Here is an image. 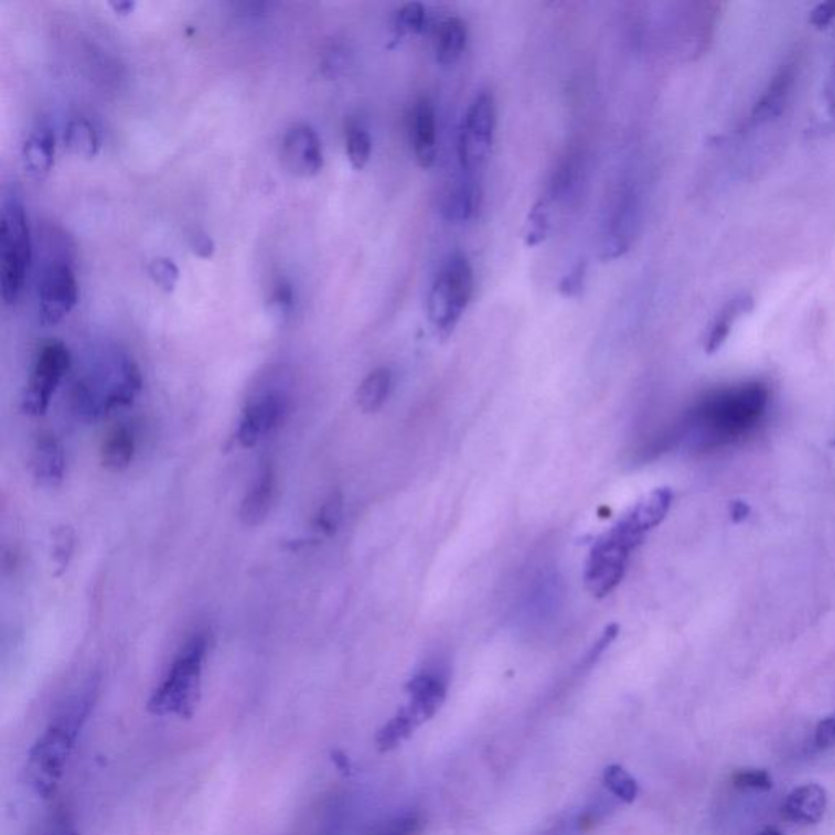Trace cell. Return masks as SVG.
<instances>
[{"mask_svg":"<svg viewBox=\"0 0 835 835\" xmlns=\"http://www.w3.org/2000/svg\"><path fill=\"white\" fill-rule=\"evenodd\" d=\"M95 688L97 685L90 684L81 694L71 697L30 749L25 775L36 796L47 800L56 793L82 726L90 714Z\"/></svg>","mask_w":835,"mask_h":835,"instance_id":"obj_1","label":"cell"},{"mask_svg":"<svg viewBox=\"0 0 835 835\" xmlns=\"http://www.w3.org/2000/svg\"><path fill=\"white\" fill-rule=\"evenodd\" d=\"M141 387L142 377L135 361L116 356L97 373L77 382L74 411L85 421H98L131 405Z\"/></svg>","mask_w":835,"mask_h":835,"instance_id":"obj_2","label":"cell"},{"mask_svg":"<svg viewBox=\"0 0 835 835\" xmlns=\"http://www.w3.org/2000/svg\"><path fill=\"white\" fill-rule=\"evenodd\" d=\"M207 636L197 633L182 647L162 683L149 698L148 710L157 717L191 718L201 697L204 663L207 656Z\"/></svg>","mask_w":835,"mask_h":835,"instance_id":"obj_3","label":"cell"},{"mask_svg":"<svg viewBox=\"0 0 835 835\" xmlns=\"http://www.w3.org/2000/svg\"><path fill=\"white\" fill-rule=\"evenodd\" d=\"M32 255V232L25 207L15 193L7 194L0 213V291L7 306L19 301Z\"/></svg>","mask_w":835,"mask_h":835,"instance_id":"obj_4","label":"cell"},{"mask_svg":"<svg viewBox=\"0 0 835 835\" xmlns=\"http://www.w3.org/2000/svg\"><path fill=\"white\" fill-rule=\"evenodd\" d=\"M473 269L469 258L454 254L436 276L428 296V317L439 339L448 340L473 298Z\"/></svg>","mask_w":835,"mask_h":835,"instance_id":"obj_5","label":"cell"},{"mask_svg":"<svg viewBox=\"0 0 835 835\" xmlns=\"http://www.w3.org/2000/svg\"><path fill=\"white\" fill-rule=\"evenodd\" d=\"M769 402V392L760 384L742 385L708 398L697 418L714 439L732 438L758 421Z\"/></svg>","mask_w":835,"mask_h":835,"instance_id":"obj_6","label":"cell"},{"mask_svg":"<svg viewBox=\"0 0 835 835\" xmlns=\"http://www.w3.org/2000/svg\"><path fill=\"white\" fill-rule=\"evenodd\" d=\"M496 129V101L490 90L475 95L460 126L457 156L463 172L475 173L482 169L492 151Z\"/></svg>","mask_w":835,"mask_h":835,"instance_id":"obj_7","label":"cell"},{"mask_svg":"<svg viewBox=\"0 0 835 835\" xmlns=\"http://www.w3.org/2000/svg\"><path fill=\"white\" fill-rule=\"evenodd\" d=\"M66 244L56 245V254L47 258L41 268L39 278L40 320L43 325H56L78 301V285L73 261L67 251L57 254V248Z\"/></svg>","mask_w":835,"mask_h":835,"instance_id":"obj_8","label":"cell"},{"mask_svg":"<svg viewBox=\"0 0 835 835\" xmlns=\"http://www.w3.org/2000/svg\"><path fill=\"white\" fill-rule=\"evenodd\" d=\"M275 374L261 381L254 394L247 398V404L242 410L237 431H235V441L242 448L257 446L269 432L275 431L276 426L285 417L288 398L285 390L279 387L278 381H272Z\"/></svg>","mask_w":835,"mask_h":835,"instance_id":"obj_9","label":"cell"},{"mask_svg":"<svg viewBox=\"0 0 835 835\" xmlns=\"http://www.w3.org/2000/svg\"><path fill=\"white\" fill-rule=\"evenodd\" d=\"M71 367V353L66 344L47 342L36 354L32 376L23 392L22 410L29 417H43L50 408L61 381Z\"/></svg>","mask_w":835,"mask_h":835,"instance_id":"obj_10","label":"cell"},{"mask_svg":"<svg viewBox=\"0 0 835 835\" xmlns=\"http://www.w3.org/2000/svg\"><path fill=\"white\" fill-rule=\"evenodd\" d=\"M630 548L623 545L619 538L610 532L598 538L592 545L586 565V589L596 598H606L610 595L625 575L629 564Z\"/></svg>","mask_w":835,"mask_h":835,"instance_id":"obj_11","label":"cell"},{"mask_svg":"<svg viewBox=\"0 0 835 835\" xmlns=\"http://www.w3.org/2000/svg\"><path fill=\"white\" fill-rule=\"evenodd\" d=\"M281 157L288 172L302 179L319 175L325 165L320 136L307 122H296L286 129L281 141Z\"/></svg>","mask_w":835,"mask_h":835,"instance_id":"obj_12","label":"cell"},{"mask_svg":"<svg viewBox=\"0 0 835 835\" xmlns=\"http://www.w3.org/2000/svg\"><path fill=\"white\" fill-rule=\"evenodd\" d=\"M30 467H32L33 479L44 489H56L63 483L66 457H64L63 445L56 436L44 432L36 439Z\"/></svg>","mask_w":835,"mask_h":835,"instance_id":"obj_13","label":"cell"},{"mask_svg":"<svg viewBox=\"0 0 835 835\" xmlns=\"http://www.w3.org/2000/svg\"><path fill=\"white\" fill-rule=\"evenodd\" d=\"M407 692L410 695V702L402 710L417 726L435 717L441 705L445 704L446 685L439 677L432 676V674L422 673L415 676L407 684Z\"/></svg>","mask_w":835,"mask_h":835,"instance_id":"obj_14","label":"cell"},{"mask_svg":"<svg viewBox=\"0 0 835 835\" xmlns=\"http://www.w3.org/2000/svg\"><path fill=\"white\" fill-rule=\"evenodd\" d=\"M636 201L632 191L623 193L610 216L608 232L602 242L601 257L615 260L629 250L632 242V228L635 224Z\"/></svg>","mask_w":835,"mask_h":835,"instance_id":"obj_15","label":"cell"},{"mask_svg":"<svg viewBox=\"0 0 835 835\" xmlns=\"http://www.w3.org/2000/svg\"><path fill=\"white\" fill-rule=\"evenodd\" d=\"M410 139L418 165L421 169L435 165L438 126H436L435 107L429 98H419L415 104L411 111Z\"/></svg>","mask_w":835,"mask_h":835,"instance_id":"obj_16","label":"cell"},{"mask_svg":"<svg viewBox=\"0 0 835 835\" xmlns=\"http://www.w3.org/2000/svg\"><path fill=\"white\" fill-rule=\"evenodd\" d=\"M827 803H829V796H827L824 786L817 785V783H806V785L796 786L789 793L782 811L786 820L792 821V823L814 826V824L823 821Z\"/></svg>","mask_w":835,"mask_h":835,"instance_id":"obj_17","label":"cell"},{"mask_svg":"<svg viewBox=\"0 0 835 835\" xmlns=\"http://www.w3.org/2000/svg\"><path fill=\"white\" fill-rule=\"evenodd\" d=\"M276 475L271 463L260 467L250 490L245 494L240 506V520L245 526H260L268 517L275 504Z\"/></svg>","mask_w":835,"mask_h":835,"instance_id":"obj_18","label":"cell"},{"mask_svg":"<svg viewBox=\"0 0 835 835\" xmlns=\"http://www.w3.org/2000/svg\"><path fill=\"white\" fill-rule=\"evenodd\" d=\"M56 156V138L47 126H40L30 132L23 142L22 162L23 169L30 179L41 182L50 175Z\"/></svg>","mask_w":835,"mask_h":835,"instance_id":"obj_19","label":"cell"},{"mask_svg":"<svg viewBox=\"0 0 835 835\" xmlns=\"http://www.w3.org/2000/svg\"><path fill=\"white\" fill-rule=\"evenodd\" d=\"M480 197H482V193H480L479 183H475L472 175L467 173V176L456 180L449 186L442 211H445L449 221L463 223V221L472 220L475 216L480 207Z\"/></svg>","mask_w":835,"mask_h":835,"instance_id":"obj_20","label":"cell"},{"mask_svg":"<svg viewBox=\"0 0 835 835\" xmlns=\"http://www.w3.org/2000/svg\"><path fill=\"white\" fill-rule=\"evenodd\" d=\"M467 39H469V33H467L463 20H460L459 17L446 19L439 25L438 36H436V60H438V63L442 66L456 64L465 50Z\"/></svg>","mask_w":835,"mask_h":835,"instance_id":"obj_21","label":"cell"},{"mask_svg":"<svg viewBox=\"0 0 835 835\" xmlns=\"http://www.w3.org/2000/svg\"><path fill=\"white\" fill-rule=\"evenodd\" d=\"M136 452V438L132 429L121 425L108 435L101 449V463L111 472L128 469Z\"/></svg>","mask_w":835,"mask_h":835,"instance_id":"obj_22","label":"cell"},{"mask_svg":"<svg viewBox=\"0 0 835 835\" xmlns=\"http://www.w3.org/2000/svg\"><path fill=\"white\" fill-rule=\"evenodd\" d=\"M64 144L74 156L94 159L100 152V136L87 118H74L64 132Z\"/></svg>","mask_w":835,"mask_h":835,"instance_id":"obj_23","label":"cell"},{"mask_svg":"<svg viewBox=\"0 0 835 835\" xmlns=\"http://www.w3.org/2000/svg\"><path fill=\"white\" fill-rule=\"evenodd\" d=\"M392 387V373L385 367L373 371L370 376L361 382L357 388L356 400L364 414H376L382 405L387 402Z\"/></svg>","mask_w":835,"mask_h":835,"instance_id":"obj_24","label":"cell"},{"mask_svg":"<svg viewBox=\"0 0 835 835\" xmlns=\"http://www.w3.org/2000/svg\"><path fill=\"white\" fill-rule=\"evenodd\" d=\"M344 149L351 167L363 170L370 163L373 153V139L363 126L351 122L344 131Z\"/></svg>","mask_w":835,"mask_h":835,"instance_id":"obj_25","label":"cell"},{"mask_svg":"<svg viewBox=\"0 0 835 835\" xmlns=\"http://www.w3.org/2000/svg\"><path fill=\"white\" fill-rule=\"evenodd\" d=\"M417 728L418 726L415 725V721L411 720L404 710H400L387 722V725L384 726V728L381 729L379 732H377V748H379V751L382 752L392 751V749L402 745L405 739L410 738Z\"/></svg>","mask_w":835,"mask_h":835,"instance_id":"obj_26","label":"cell"},{"mask_svg":"<svg viewBox=\"0 0 835 835\" xmlns=\"http://www.w3.org/2000/svg\"><path fill=\"white\" fill-rule=\"evenodd\" d=\"M426 25V9L422 3L410 2L405 3L394 20V40H404L405 36L419 35L425 30Z\"/></svg>","mask_w":835,"mask_h":835,"instance_id":"obj_27","label":"cell"},{"mask_svg":"<svg viewBox=\"0 0 835 835\" xmlns=\"http://www.w3.org/2000/svg\"><path fill=\"white\" fill-rule=\"evenodd\" d=\"M604 783L609 792L623 803H633L639 796V783L622 766H617V763L604 770Z\"/></svg>","mask_w":835,"mask_h":835,"instance_id":"obj_28","label":"cell"},{"mask_svg":"<svg viewBox=\"0 0 835 835\" xmlns=\"http://www.w3.org/2000/svg\"><path fill=\"white\" fill-rule=\"evenodd\" d=\"M550 232V204L548 200H538L527 217L526 238L527 247H537L547 238Z\"/></svg>","mask_w":835,"mask_h":835,"instance_id":"obj_29","label":"cell"},{"mask_svg":"<svg viewBox=\"0 0 835 835\" xmlns=\"http://www.w3.org/2000/svg\"><path fill=\"white\" fill-rule=\"evenodd\" d=\"M579 170H581L579 160L576 157H570V159L567 157L552 176L550 197L554 200L568 197V194L578 185Z\"/></svg>","mask_w":835,"mask_h":835,"instance_id":"obj_30","label":"cell"},{"mask_svg":"<svg viewBox=\"0 0 835 835\" xmlns=\"http://www.w3.org/2000/svg\"><path fill=\"white\" fill-rule=\"evenodd\" d=\"M76 550V532L71 526H60L53 531V560L56 575H63L69 567Z\"/></svg>","mask_w":835,"mask_h":835,"instance_id":"obj_31","label":"cell"},{"mask_svg":"<svg viewBox=\"0 0 835 835\" xmlns=\"http://www.w3.org/2000/svg\"><path fill=\"white\" fill-rule=\"evenodd\" d=\"M343 516V496L342 493L335 492L326 497L325 503L320 507L319 514H317L315 527L317 531L322 532L325 535H333L339 531L340 523H342Z\"/></svg>","mask_w":835,"mask_h":835,"instance_id":"obj_32","label":"cell"},{"mask_svg":"<svg viewBox=\"0 0 835 835\" xmlns=\"http://www.w3.org/2000/svg\"><path fill=\"white\" fill-rule=\"evenodd\" d=\"M148 269L152 281L160 289H163L165 292L175 291L176 285L180 281V269L175 265V261L167 257H157L149 264Z\"/></svg>","mask_w":835,"mask_h":835,"instance_id":"obj_33","label":"cell"},{"mask_svg":"<svg viewBox=\"0 0 835 835\" xmlns=\"http://www.w3.org/2000/svg\"><path fill=\"white\" fill-rule=\"evenodd\" d=\"M731 783L738 790L751 792H769L773 786V779L763 769H739L731 775Z\"/></svg>","mask_w":835,"mask_h":835,"instance_id":"obj_34","label":"cell"},{"mask_svg":"<svg viewBox=\"0 0 835 835\" xmlns=\"http://www.w3.org/2000/svg\"><path fill=\"white\" fill-rule=\"evenodd\" d=\"M421 827V817L418 814H405V816L395 817V820L382 824L371 835H418Z\"/></svg>","mask_w":835,"mask_h":835,"instance_id":"obj_35","label":"cell"},{"mask_svg":"<svg viewBox=\"0 0 835 835\" xmlns=\"http://www.w3.org/2000/svg\"><path fill=\"white\" fill-rule=\"evenodd\" d=\"M585 281L586 264L585 261H579V264L572 266L571 271L561 279L560 286H558V291H560V295L564 296V298H578L582 292V288H585Z\"/></svg>","mask_w":835,"mask_h":835,"instance_id":"obj_36","label":"cell"},{"mask_svg":"<svg viewBox=\"0 0 835 835\" xmlns=\"http://www.w3.org/2000/svg\"><path fill=\"white\" fill-rule=\"evenodd\" d=\"M814 745L821 751L835 748V714L817 722L814 729Z\"/></svg>","mask_w":835,"mask_h":835,"instance_id":"obj_37","label":"cell"},{"mask_svg":"<svg viewBox=\"0 0 835 835\" xmlns=\"http://www.w3.org/2000/svg\"><path fill=\"white\" fill-rule=\"evenodd\" d=\"M189 245L191 251L201 258H211L216 251V244H214L213 237L207 235L206 232L194 228L189 235Z\"/></svg>","mask_w":835,"mask_h":835,"instance_id":"obj_38","label":"cell"},{"mask_svg":"<svg viewBox=\"0 0 835 835\" xmlns=\"http://www.w3.org/2000/svg\"><path fill=\"white\" fill-rule=\"evenodd\" d=\"M271 304L272 310H275L278 315H289V312H291L292 309V289L288 282H281V285L276 286Z\"/></svg>","mask_w":835,"mask_h":835,"instance_id":"obj_39","label":"cell"},{"mask_svg":"<svg viewBox=\"0 0 835 835\" xmlns=\"http://www.w3.org/2000/svg\"><path fill=\"white\" fill-rule=\"evenodd\" d=\"M835 13V3H824L814 12V23L816 25H826Z\"/></svg>","mask_w":835,"mask_h":835,"instance_id":"obj_40","label":"cell"},{"mask_svg":"<svg viewBox=\"0 0 835 835\" xmlns=\"http://www.w3.org/2000/svg\"><path fill=\"white\" fill-rule=\"evenodd\" d=\"M108 6H110L116 13H119V15H128V13H131L132 10H135L136 2H132V0H111V2H108Z\"/></svg>","mask_w":835,"mask_h":835,"instance_id":"obj_41","label":"cell"},{"mask_svg":"<svg viewBox=\"0 0 835 835\" xmlns=\"http://www.w3.org/2000/svg\"><path fill=\"white\" fill-rule=\"evenodd\" d=\"M749 514V506L746 503H741V501H735L731 506V517L732 521H736V523H739V521H745L746 517H748Z\"/></svg>","mask_w":835,"mask_h":835,"instance_id":"obj_42","label":"cell"},{"mask_svg":"<svg viewBox=\"0 0 835 835\" xmlns=\"http://www.w3.org/2000/svg\"><path fill=\"white\" fill-rule=\"evenodd\" d=\"M758 835H783V834L780 833V831L777 829V827H766V829L760 831Z\"/></svg>","mask_w":835,"mask_h":835,"instance_id":"obj_43","label":"cell"},{"mask_svg":"<svg viewBox=\"0 0 835 835\" xmlns=\"http://www.w3.org/2000/svg\"><path fill=\"white\" fill-rule=\"evenodd\" d=\"M57 835H77V833L76 831H73V829H66V831H63V833H60Z\"/></svg>","mask_w":835,"mask_h":835,"instance_id":"obj_44","label":"cell"},{"mask_svg":"<svg viewBox=\"0 0 835 835\" xmlns=\"http://www.w3.org/2000/svg\"><path fill=\"white\" fill-rule=\"evenodd\" d=\"M833 445L835 446V441L833 442Z\"/></svg>","mask_w":835,"mask_h":835,"instance_id":"obj_45","label":"cell"}]
</instances>
